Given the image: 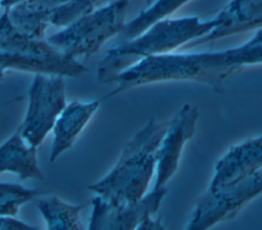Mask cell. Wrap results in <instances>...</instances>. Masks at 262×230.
<instances>
[{"label": "cell", "instance_id": "ba28073f", "mask_svg": "<svg viewBox=\"0 0 262 230\" xmlns=\"http://www.w3.org/2000/svg\"><path fill=\"white\" fill-rule=\"evenodd\" d=\"M198 120V107L185 103L168 122L157 152L152 189L166 187L177 172L184 146L195 133Z\"/></svg>", "mask_w": 262, "mask_h": 230}, {"label": "cell", "instance_id": "3957f363", "mask_svg": "<svg viewBox=\"0 0 262 230\" xmlns=\"http://www.w3.org/2000/svg\"><path fill=\"white\" fill-rule=\"evenodd\" d=\"M215 25L214 17L201 19L199 16H183L157 20L136 37L120 41L105 52L98 62L97 81L111 83L114 77L138 60L171 53L207 35Z\"/></svg>", "mask_w": 262, "mask_h": 230}, {"label": "cell", "instance_id": "277c9868", "mask_svg": "<svg viewBox=\"0 0 262 230\" xmlns=\"http://www.w3.org/2000/svg\"><path fill=\"white\" fill-rule=\"evenodd\" d=\"M130 1L114 0L97 7L51 35L47 42L69 57H88L96 53L107 40L121 33Z\"/></svg>", "mask_w": 262, "mask_h": 230}, {"label": "cell", "instance_id": "d6986e66", "mask_svg": "<svg viewBox=\"0 0 262 230\" xmlns=\"http://www.w3.org/2000/svg\"><path fill=\"white\" fill-rule=\"evenodd\" d=\"M100 1L101 0H69L52 10L49 25L61 29L66 28L97 8Z\"/></svg>", "mask_w": 262, "mask_h": 230}, {"label": "cell", "instance_id": "e0dca14e", "mask_svg": "<svg viewBox=\"0 0 262 230\" xmlns=\"http://www.w3.org/2000/svg\"><path fill=\"white\" fill-rule=\"evenodd\" d=\"M191 0H156L134 18L125 24L121 31L120 40H128L145 31L155 21L169 17Z\"/></svg>", "mask_w": 262, "mask_h": 230}, {"label": "cell", "instance_id": "8992f818", "mask_svg": "<svg viewBox=\"0 0 262 230\" xmlns=\"http://www.w3.org/2000/svg\"><path fill=\"white\" fill-rule=\"evenodd\" d=\"M167 187L152 189L132 203H113L95 195L91 199L88 229H165L155 218L167 194Z\"/></svg>", "mask_w": 262, "mask_h": 230}, {"label": "cell", "instance_id": "44dd1931", "mask_svg": "<svg viewBox=\"0 0 262 230\" xmlns=\"http://www.w3.org/2000/svg\"><path fill=\"white\" fill-rule=\"evenodd\" d=\"M26 0H0V7L2 9H9Z\"/></svg>", "mask_w": 262, "mask_h": 230}, {"label": "cell", "instance_id": "7402d4cb", "mask_svg": "<svg viewBox=\"0 0 262 230\" xmlns=\"http://www.w3.org/2000/svg\"><path fill=\"white\" fill-rule=\"evenodd\" d=\"M154 1H156V0H145V4H146V6H148V5H150Z\"/></svg>", "mask_w": 262, "mask_h": 230}, {"label": "cell", "instance_id": "5bb4252c", "mask_svg": "<svg viewBox=\"0 0 262 230\" xmlns=\"http://www.w3.org/2000/svg\"><path fill=\"white\" fill-rule=\"evenodd\" d=\"M67 1L69 0H26L7 9V13L18 31L32 38L43 39L52 10Z\"/></svg>", "mask_w": 262, "mask_h": 230}, {"label": "cell", "instance_id": "ac0fdd59", "mask_svg": "<svg viewBox=\"0 0 262 230\" xmlns=\"http://www.w3.org/2000/svg\"><path fill=\"white\" fill-rule=\"evenodd\" d=\"M43 194L35 188L25 187L16 183L0 182V217L16 216L20 208Z\"/></svg>", "mask_w": 262, "mask_h": 230}, {"label": "cell", "instance_id": "603a6c76", "mask_svg": "<svg viewBox=\"0 0 262 230\" xmlns=\"http://www.w3.org/2000/svg\"><path fill=\"white\" fill-rule=\"evenodd\" d=\"M0 8H1V7H0Z\"/></svg>", "mask_w": 262, "mask_h": 230}, {"label": "cell", "instance_id": "9c48e42d", "mask_svg": "<svg viewBox=\"0 0 262 230\" xmlns=\"http://www.w3.org/2000/svg\"><path fill=\"white\" fill-rule=\"evenodd\" d=\"M262 168V135L230 146L216 162L208 191L227 187Z\"/></svg>", "mask_w": 262, "mask_h": 230}, {"label": "cell", "instance_id": "5b68a950", "mask_svg": "<svg viewBox=\"0 0 262 230\" xmlns=\"http://www.w3.org/2000/svg\"><path fill=\"white\" fill-rule=\"evenodd\" d=\"M66 104L64 77L35 74L28 89L25 116L17 128L25 141L38 148Z\"/></svg>", "mask_w": 262, "mask_h": 230}, {"label": "cell", "instance_id": "ffe728a7", "mask_svg": "<svg viewBox=\"0 0 262 230\" xmlns=\"http://www.w3.org/2000/svg\"><path fill=\"white\" fill-rule=\"evenodd\" d=\"M36 230V226L29 224L16 216H1L0 217V230Z\"/></svg>", "mask_w": 262, "mask_h": 230}, {"label": "cell", "instance_id": "52a82bcc", "mask_svg": "<svg viewBox=\"0 0 262 230\" xmlns=\"http://www.w3.org/2000/svg\"><path fill=\"white\" fill-rule=\"evenodd\" d=\"M262 194V168L237 183L208 191L196 202L186 229H208L233 218L242 208Z\"/></svg>", "mask_w": 262, "mask_h": 230}, {"label": "cell", "instance_id": "9a60e30c", "mask_svg": "<svg viewBox=\"0 0 262 230\" xmlns=\"http://www.w3.org/2000/svg\"><path fill=\"white\" fill-rule=\"evenodd\" d=\"M0 68L12 70L31 74L58 75L68 78L79 77L87 72L86 66L76 60L72 63H56L37 57L0 51Z\"/></svg>", "mask_w": 262, "mask_h": 230}, {"label": "cell", "instance_id": "30bf717a", "mask_svg": "<svg viewBox=\"0 0 262 230\" xmlns=\"http://www.w3.org/2000/svg\"><path fill=\"white\" fill-rule=\"evenodd\" d=\"M214 18L216 25L210 33L187 43L183 48H192L262 28V0H230Z\"/></svg>", "mask_w": 262, "mask_h": 230}, {"label": "cell", "instance_id": "4fadbf2b", "mask_svg": "<svg viewBox=\"0 0 262 230\" xmlns=\"http://www.w3.org/2000/svg\"><path fill=\"white\" fill-rule=\"evenodd\" d=\"M37 149L29 145L16 129L0 144V174L8 173L17 176L21 181H44L39 167Z\"/></svg>", "mask_w": 262, "mask_h": 230}, {"label": "cell", "instance_id": "7a4b0ae2", "mask_svg": "<svg viewBox=\"0 0 262 230\" xmlns=\"http://www.w3.org/2000/svg\"><path fill=\"white\" fill-rule=\"evenodd\" d=\"M167 124L149 119L124 145L112 170L88 185V189L113 203H132L141 199L155 176L157 152Z\"/></svg>", "mask_w": 262, "mask_h": 230}, {"label": "cell", "instance_id": "2e32d148", "mask_svg": "<svg viewBox=\"0 0 262 230\" xmlns=\"http://www.w3.org/2000/svg\"><path fill=\"white\" fill-rule=\"evenodd\" d=\"M36 208L41 215L45 228L48 230H82L85 229L81 222V204H73L58 196L51 195L38 198Z\"/></svg>", "mask_w": 262, "mask_h": 230}, {"label": "cell", "instance_id": "8fae6325", "mask_svg": "<svg viewBox=\"0 0 262 230\" xmlns=\"http://www.w3.org/2000/svg\"><path fill=\"white\" fill-rule=\"evenodd\" d=\"M96 99L73 100L66 104L51 129L52 142L49 160L54 163L62 153L70 150L99 108Z\"/></svg>", "mask_w": 262, "mask_h": 230}, {"label": "cell", "instance_id": "6da1fadb", "mask_svg": "<svg viewBox=\"0 0 262 230\" xmlns=\"http://www.w3.org/2000/svg\"><path fill=\"white\" fill-rule=\"evenodd\" d=\"M258 64H262V28L250 40L235 47L195 53L171 52L142 58L114 77L111 83H116V87L106 97L138 86L171 81L199 82L220 92L230 76Z\"/></svg>", "mask_w": 262, "mask_h": 230}, {"label": "cell", "instance_id": "7c38bea8", "mask_svg": "<svg viewBox=\"0 0 262 230\" xmlns=\"http://www.w3.org/2000/svg\"><path fill=\"white\" fill-rule=\"evenodd\" d=\"M0 51L64 64L78 60L62 54L43 39L32 38L18 31L10 21L7 9H3L2 13H0Z\"/></svg>", "mask_w": 262, "mask_h": 230}]
</instances>
